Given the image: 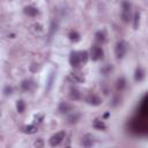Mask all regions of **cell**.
<instances>
[{
  "label": "cell",
  "mask_w": 148,
  "mask_h": 148,
  "mask_svg": "<svg viewBox=\"0 0 148 148\" xmlns=\"http://www.w3.org/2000/svg\"><path fill=\"white\" fill-rule=\"evenodd\" d=\"M126 51H127V44L125 40H119L117 44H116V47H114V54L117 57V59H123L124 56L126 54Z\"/></svg>",
  "instance_id": "obj_1"
},
{
  "label": "cell",
  "mask_w": 148,
  "mask_h": 148,
  "mask_svg": "<svg viewBox=\"0 0 148 148\" xmlns=\"http://www.w3.org/2000/svg\"><path fill=\"white\" fill-rule=\"evenodd\" d=\"M65 136H66L65 131H59V132L54 133V134H53V135L50 138V140H49L50 146H51V147H56V146L60 145V143L64 141Z\"/></svg>",
  "instance_id": "obj_2"
},
{
  "label": "cell",
  "mask_w": 148,
  "mask_h": 148,
  "mask_svg": "<svg viewBox=\"0 0 148 148\" xmlns=\"http://www.w3.org/2000/svg\"><path fill=\"white\" fill-rule=\"evenodd\" d=\"M68 80L73 83H81L84 81V76L80 72H72L68 75Z\"/></svg>",
  "instance_id": "obj_7"
},
{
  "label": "cell",
  "mask_w": 148,
  "mask_h": 148,
  "mask_svg": "<svg viewBox=\"0 0 148 148\" xmlns=\"http://www.w3.org/2000/svg\"><path fill=\"white\" fill-rule=\"evenodd\" d=\"M79 119H80V113L75 112V113H72V114L67 118V121H68L69 124H74V123H76Z\"/></svg>",
  "instance_id": "obj_16"
},
{
  "label": "cell",
  "mask_w": 148,
  "mask_h": 148,
  "mask_svg": "<svg viewBox=\"0 0 148 148\" xmlns=\"http://www.w3.org/2000/svg\"><path fill=\"white\" fill-rule=\"evenodd\" d=\"M37 131H38V128L35 125H28V126L23 127V132L27 134H35Z\"/></svg>",
  "instance_id": "obj_14"
},
{
  "label": "cell",
  "mask_w": 148,
  "mask_h": 148,
  "mask_svg": "<svg viewBox=\"0 0 148 148\" xmlns=\"http://www.w3.org/2000/svg\"><path fill=\"white\" fill-rule=\"evenodd\" d=\"M92 127L96 128V130H98V131H104V130L106 128L105 124H104L102 120H99V119H94V121H92Z\"/></svg>",
  "instance_id": "obj_13"
},
{
  "label": "cell",
  "mask_w": 148,
  "mask_h": 148,
  "mask_svg": "<svg viewBox=\"0 0 148 148\" xmlns=\"http://www.w3.org/2000/svg\"><path fill=\"white\" fill-rule=\"evenodd\" d=\"M139 23H140V13L139 12H135L134 13V16H133V28L134 29H138Z\"/></svg>",
  "instance_id": "obj_17"
},
{
  "label": "cell",
  "mask_w": 148,
  "mask_h": 148,
  "mask_svg": "<svg viewBox=\"0 0 148 148\" xmlns=\"http://www.w3.org/2000/svg\"><path fill=\"white\" fill-rule=\"evenodd\" d=\"M24 109H25V103L22 99L17 101V103H16V110H17V112L18 113H22L24 111Z\"/></svg>",
  "instance_id": "obj_21"
},
{
  "label": "cell",
  "mask_w": 148,
  "mask_h": 148,
  "mask_svg": "<svg viewBox=\"0 0 148 148\" xmlns=\"http://www.w3.org/2000/svg\"><path fill=\"white\" fill-rule=\"evenodd\" d=\"M23 12L27 15H29V16H36L38 14V9L36 7H34V6H27V7H24Z\"/></svg>",
  "instance_id": "obj_10"
},
{
  "label": "cell",
  "mask_w": 148,
  "mask_h": 148,
  "mask_svg": "<svg viewBox=\"0 0 148 148\" xmlns=\"http://www.w3.org/2000/svg\"><path fill=\"white\" fill-rule=\"evenodd\" d=\"M34 146H35L36 148H43V147H44V141H43V139H42V138L37 139V140L34 142Z\"/></svg>",
  "instance_id": "obj_25"
},
{
  "label": "cell",
  "mask_w": 148,
  "mask_h": 148,
  "mask_svg": "<svg viewBox=\"0 0 148 148\" xmlns=\"http://www.w3.org/2000/svg\"><path fill=\"white\" fill-rule=\"evenodd\" d=\"M80 59H81V62L82 65H86L88 59H89V54L87 51H80Z\"/></svg>",
  "instance_id": "obj_18"
},
{
  "label": "cell",
  "mask_w": 148,
  "mask_h": 148,
  "mask_svg": "<svg viewBox=\"0 0 148 148\" xmlns=\"http://www.w3.org/2000/svg\"><path fill=\"white\" fill-rule=\"evenodd\" d=\"M69 64L74 68H80L82 66V62H81V59H80V52L73 51L71 53V56H69Z\"/></svg>",
  "instance_id": "obj_5"
},
{
  "label": "cell",
  "mask_w": 148,
  "mask_h": 148,
  "mask_svg": "<svg viewBox=\"0 0 148 148\" xmlns=\"http://www.w3.org/2000/svg\"><path fill=\"white\" fill-rule=\"evenodd\" d=\"M86 102H87V104H89V105L97 106V105H99V104L102 103V99H101V97H98L97 95H95V94H90V95L87 96Z\"/></svg>",
  "instance_id": "obj_8"
},
{
  "label": "cell",
  "mask_w": 148,
  "mask_h": 148,
  "mask_svg": "<svg viewBox=\"0 0 148 148\" xmlns=\"http://www.w3.org/2000/svg\"><path fill=\"white\" fill-rule=\"evenodd\" d=\"M71 109H72V106L67 102H61L59 104V108H58V110H59L60 113H67L68 111H71Z\"/></svg>",
  "instance_id": "obj_11"
},
{
  "label": "cell",
  "mask_w": 148,
  "mask_h": 148,
  "mask_svg": "<svg viewBox=\"0 0 148 148\" xmlns=\"http://www.w3.org/2000/svg\"><path fill=\"white\" fill-rule=\"evenodd\" d=\"M34 86H35V83H34V81H32V80H23V81H22V83H21L22 89H23V90H25V91L31 90V89L34 88Z\"/></svg>",
  "instance_id": "obj_9"
},
{
  "label": "cell",
  "mask_w": 148,
  "mask_h": 148,
  "mask_svg": "<svg viewBox=\"0 0 148 148\" xmlns=\"http://www.w3.org/2000/svg\"><path fill=\"white\" fill-rule=\"evenodd\" d=\"M12 91H13V89H12V87H9V86H6V87H5V89H3V92H5V95H6V96L10 95V94H12Z\"/></svg>",
  "instance_id": "obj_26"
},
{
  "label": "cell",
  "mask_w": 148,
  "mask_h": 148,
  "mask_svg": "<svg viewBox=\"0 0 148 148\" xmlns=\"http://www.w3.org/2000/svg\"><path fill=\"white\" fill-rule=\"evenodd\" d=\"M121 18L124 22H128L131 18V3L127 1L121 3Z\"/></svg>",
  "instance_id": "obj_4"
},
{
  "label": "cell",
  "mask_w": 148,
  "mask_h": 148,
  "mask_svg": "<svg viewBox=\"0 0 148 148\" xmlns=\"http://www.w3.org/2000/svg\"><path fill=\"white\" fill-rule=\"evenodd\" d=\"M94 143H95V136L91 134H86L81 139V145L84 148H91L94 146Z\"/></svg>",
  "instance_id": "obj_6"
},
{
  "label": "cell",
  "mask_w": 148,
  "mask_h": 148,
  "mask_svg": "<svg viewBox=\"0 0 148 148\" xmlns=\"http://www.w3.org/2000/svg\"><path fill=\"white\" fill-rule=\"evenodd\" d=\"M111 71H112V66H111L110 64H106V65H104V66L101 68V73H102L103 75H108V74H110Z\"/></svg>",
  "instance_id": "obj_20"
},
{
  "label": "cell",
  "mask_w": 148,
  "mask_h": 148,
  "mask_svg": "<svg viewBox=\"0 0 148 148\" xmlns=\"http://www.w3.org/2000/svg\"><path fill=\"white\" fill-rule=\"evenodd\" d=\"M125 86H126V80H125L124 77H119V79L117 80V90H118V91L123 90V89L125 88Z\"/></svg>",
  "instance_id": "obj_15"
},
{
  "label": "cell",
  "mask_w": 148,
  "mask_h": 148,
  "mask_svg": "<svg viewBox=\"0 0 148 148\" xmlns=\"http://www.w3.org/2000/svg\"><path fill=\"white\" fill-rule=\"evenodd\" d=\"M135 80L136 81H141L142 79H143V71L141 69V68H136V71H135Z\"/></svg>",
  "instance_id": "obj_22"
},
{
  "label": "cell",
  "mask_w": 148,
  "mask_h": 148,
  "mask_svg": "<svg viewBox=\"0 0 148 148\" xmlns=\"http://www.w3.org/2000/svg\"><path fill=\"white\" fill-rule=\"evenodd\" d=\"M57 27H58V23H57L56 21H52L51 27H50V37H52V36H53L54 31H57Z\"/></svg>",
  "instance_id": "obj_24"
},
{
  "label": "cell",
  "mask_w": 148,
  "mask_h": 148,
  "mask_svg": "<svg viewBox=\"0 0 148 148\" xmlns=\"http://www.w3.org/2000/svg\"><path fill=\"white\" fill-rule=\"evenodd\" d=\"M69 96H71L72 99L76 101V99L80 98V92H79L76 89H71V94H69Z\"/></svg>",
  "instance_id": "obj_23"
},
{
  "label": "cell",
  "mask_w": 148,
  "mask_h": 148,
  "mask_svg": "<svg viewBox=\"0 0 148 148\" xmlns=\"http://www.w3.org/2000/svg\"><path fill=\"white\" fill-rule=\"evenodd\" d=\"M68 37H69V39H71L72 42H79V40H80V35H79L76 31H74V30H72V31L68 34Z\"/></svg>",
  "instance_id": "obj_19"
},
{
  "label": "cell",
  "mask_w": 148,
  "mask_h": 148,
  "mask_svg": "<svg viewBox=\"0 0 148 148\" xmlns=\"http://www.w3.org/2000/svg\"><path fill=\"white\" fill-rule=\"evenodd\" d=\"M95 39H96V42L98 43V44H103L104 42H105V39H106V35H105V32L104 31H97L96 32V35H95Z\"/></svg>",
  "instance_id": "obj_12"
},
{
  "label": "cell",
  "mask_w": 148,
  "mask_h": 148,
  "mask_svg": "<svg viewBox=\"0 0 148 148\" xmlns=\"http://www.w3.org/2000/svg\"><path fill=\"white\" fill-rule=\"evenodd\" d=\"M103 56H104V52H103V50H102L101 46H98V45L91 46V50H90V58H91L94 61L101 60V59L103 58Z\"/></svg>",
  "instance_id": "obj_3"
}]
</instances>
